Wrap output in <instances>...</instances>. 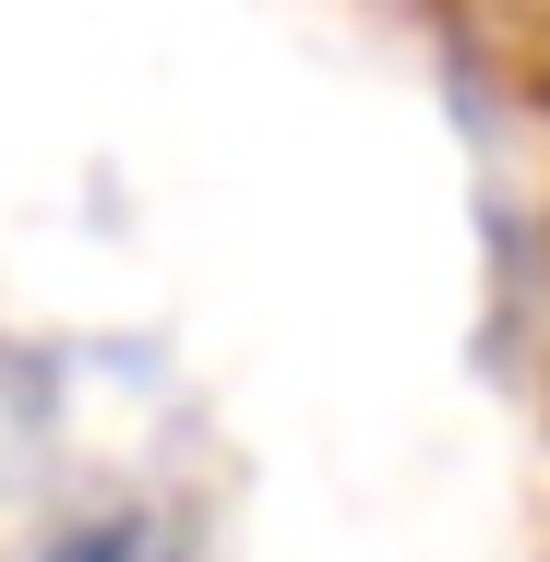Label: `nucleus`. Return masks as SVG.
I'll return each mask as SVG.
<instances>
[{
  "mask_svg": "<svg viewBox=\"0 0 550 562\" xmlns=\"http://www.w3.org/2000/svg\"><path fill=\"white\" fill-rule=\"evenodd\" d=\"M36 562H192L156 515H97V527H72V539H48Z\"/></svg>",
  "mask_w": 550,
  "mask_h": 562,
  "instance_id": "obj_1",
  "label": "nucleus"
}]
</instances>
